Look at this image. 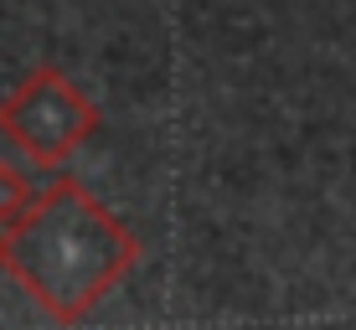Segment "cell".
Wrapping results in <instances>:
<instances>
[{"instance_id":"6da1fadb","label":"cell","mask_w":356,"mask_h":330,"mask_svg":"<svg viewBox=\"0 0 356 330\" xmlns=\"http://www.w3.org/2000/svg\"><path fill=\"white\" fill-rule=\"evenodd\" d=\"M140 263V238L83 181L57 176L0 227V274L57 325H83Z\"/></svg>"},{"instance_id":"7a4b0ae2","label":"cell","mask_w":356,"mask_h":330,"mask_svg":"<svg viewBox=\"0 0 356 330\" xmlns=\"http://www.w3.org/2000/svg\"><path fill=\"white\" fill-rule=\"evenodd\" d=\"M98 129V108L63 67L42 63L0 99V134L26 155L31 165L57 170L72 160L78 145H88Z\"/></svg>"},{"instance_id":"3957f363","label":"cell","mask_w":356,"mask_h":330,"mask_svg":"<svg viewBox=\"0 0 356 330\" xmlns=\"http://www.w3.org/2000/svg\"><path fill=\"white\" fill-rule=\"evenodd\" d=\"M31 201V186H26V170L21 165H10V160H0V227L10 222V217L21 212V206Z\"/></svg>"}]
</instances>
